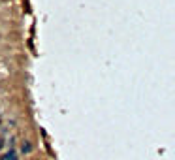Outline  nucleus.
Wrapping results in <instances>:
<instances>
[{"label": "nucleus", "mask_w": 175, "mask_h": 160, "mask_svg": "<svg viewBox=\"0 0 175 160\" xmlns=\"http://www.w3.org/2000/svg\"><path fill=\"white\" fill-rule=\"evenodd\" d=\"M30 151H32V145H30L28 141H25L23 145H21V153H23V154H28Z\"/></svg>", "instance_id": "obj_1"}, {"label": "nucleus", "mask_w": 175, "mask_h": 160, "mask_svg": "<svg viewBox=\"0 0 175 160\" xmlns=\"http://www.w3.org/2000/svg\"><path fill=\"white\" fill-rule=\"evenodd\" d=\"M0 160H4V158H2V156H0Z\"/></svg>", "instance_id": "obj_4"}, {"label": "nucleus", "mask_w": 175, "mask_h": 160, "mask_svg": "<svg viewBox=\"0 0 175 160\" xmlns=\"http://www.w3.org/2000/svg\"><path fill=\"white\" fill-rule=\"evenodd\" d=\"M2 158H4V160H17V153H15L13 149H12V151H9L6 156H2Z\"/></svg>", "instance_id": "obj_2"}, {"label": "nucleus", "mask_w": 175, "mask_h": 160, "mask_svg": "<svg viewBox=\"0 0 175 160\" xmlns=\"http://www.w3.org/2000/svg\"><path fill=\"white\" fill-rule=\"evenodd\" d=\"M4 143H6V138H4V136H0V149L4 147Z\"/></svg>", "instance_id": "obj_3"}]
</instances>
